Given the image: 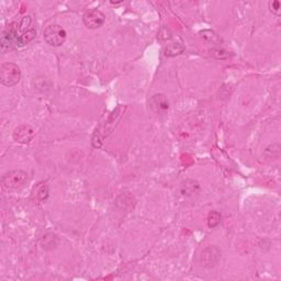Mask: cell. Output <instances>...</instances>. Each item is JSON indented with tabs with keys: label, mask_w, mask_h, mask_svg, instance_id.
Instances as JSON below:
<instances>
[{
	"label": "cell",
	"mask_w": 281,
	"mask_h": 281,
	"mask_svg": "<svg viewBox=\"0 0 281 281\" xmlns=\"http://www.w3.org/2000/svg\"><path fill=\"white\" fill-rule=\"evenodd\" d=\"M269 8H270V11H272L274 14L280 15V13H281V3H280V1H277V0L270 1L269 2Z\"/></svg>",
	"instance_id": "9a60e30c"
},
{
	"label": "cell",
	"mask_w": 281,
	"mask_h": 281,
	"mask_svg": "<svg viewBox=\"0 0 281 281\" xmlns=\"http://www.w3.org/2000/svg\"><path fill=\"white\" fill-rule=\"evenodd\" d=\"M82 20H84V23L88 29L95 30V29L100 28L101 25L105 23L106 15L103 14L100 10L92 9L84 14V18H82Z\"/></svg>",
	"instance_id": "5b68a950"
},
{
	"label": "cell",
	"mask_w": 281,
	"mask_h": 281,
	"mask_svg": "<svg viewBox=\"0 0 281 281\" xmlns=\"http://www.w3.org/2000/svg\"><path fill=\"white\" fill-rule=\"evenodd\" d=\"M200 191V185L197 180L187 179L181 184V194L187 197H194Z\"/></svg>",
	"instance_id": "30bf717a"
},
{
	"label": "cell",
	"mask_w": 281,
	"mask_h": 281,
	"mask_svg": "<svg viewBox=\"0 0 281 281\" xmlns=\"http://www.w3.org/2000/svg\"><path fill=\"white\" fill-rule=\"evenodd\" d=\"M15 31H17L18 39L21 46L28 44L36 35V31L32 24V18H31L30 15L22 18L21 21L15 27Z\"/></svg>",
	"instance_id": "7a4b0ae2"
},
{
	"label": "cell",
	"mask_w": 281,
	"mask_h": 281,
	"mask_svg": "<svg viewBox=\"0 0 281 281\" xmlns=\"http://www.w3.org/2000/svg\"><path fill=\"white\" fill-rule=\"evenodd\" d=\"M21 79V70L17 64L4 63L0 69V80L6 87H13Z\"/></svg>",
	"instance_id": "6da1fadb"
},
{
	"label": "cell",
	"mask_w": 281,
	"mask_h": 281,
	"mask_svg": "<svg viewBox=\"0 0 281 281\" xmlns=\"http://www.w3.org/2000/svg\"><path fill=\"white\" fill-rule=\"evenodd\" d=\"M33 196L38 201H45L49 198V186L46 183H40L33 188Z\"/></svg>",
	"instance_id": "8fae6325"
},
{
	"label": "cell",
	"mask_w": 281,
	"mask_h": 281,
	"mask_svg": "<svg viewBox=\"0 0 281 281\" xmlns=\"http://www.w3.org/2000/svg\"><path fill=\"white\" fill-rule=\"evenodd\" d=\"M221 257V253L214 246L207 247L201 254V265L206 268H212L218 263Z\"/></svg>",
	"instance_id": "8992f818"
},
{
	"label": "cell",
	"mask_w": 281,
	"mask_h": 281,
	"mask_svg": "<svg viewBox=\"0 0 281 281\" xmlns=\"http://www.w3.org/2000/svg\"><path fill=\"white\" fill-rule=\"evenodd\" d=\"M40 245L45 251H53L60 245V238L54 233H46L40 239Z\"/></svg>",
	"instance_id": "9c48e42d"
},
{
	"label": "cell",
	"mask_w": 281,
	"mask_h": 281,
	"mask_svg": "<svg viewBox=\"0 0 281 281\" xmlns=\"http://www.w3.org/2000/svg\"><path fill=\"white\" fill-rule=\"evenodd\" d=\"M222 215L221 213H218L217 211H212L209 216H208V226L210 228H214L221 223Z\"/></svg>",
	"instance_id": "5bb4252c"
},
{
	"label": "cell",
	"mask_w": 281,
	"mask_h": 281,
	"mask_svg": "<svg viewBox=\"0 0 281 281\" xmlns=\"http://www.w3.org/2000/svg\"><path fill=\"white\" fill-rule=\"evenodd\" d=\"M34 135H35V132L32 127L28 126V124H22V126H19L17 129L14 130L12 138L17 143L27 144L33 140Z\"/></svg>",
	"instance_id": "52a82bcc"
},
{
	"label": "cell",
	"mask_w": 281,
	"mask_h": 281,
	"mask_svg": "<svg viewBox=\"0 0 281 281\" xmlns=\"http://www.w3.org/2000/svg\"><path fill=\"white\" fill-rule=\"evenodd\" d=\"M148 105H149V108L157 114L166 112L169 108L167 98H166L165 95H162V93H158V95H155L150 98Z\"/></svg>",
	"instance_id": "ba28073f"
},
{
	"label": "cell",
	"mask_w": 281,
	"mask_h": 281,
	"mask_svg": "<svg viewBox=\"0 0 281 281\" xmlns=\"http://www.w3.org/2000/svg\"><path fill=\"white\" fill-rule=\"evenodd\" d=\"M200 34L206 42L209 44H217L221 41V39L218 38V35L212 30H204L201 31Z\"/></svg>",
	"instance_id": "4fadbf2b"
},
{
	"label": "cell",
	"mask_w": 281,
	"mask_h": 281,
	"mask_svg": "<svg viewBox=\"0 0 281 281\" xmlns=\"http://www.w3.org/2000/svg\"><path fill=\"white\" fill-rule=\"evenodd\" d=\"M44 40L51 46H61L65 43L67 33L64 28L59 24H52L46 27L43 32Z\"/></svg>",
	"instance_id": "3957f363"
},
{
	"label": "cell",
	"mask_w": 281,
	"mask_h": 281,
	"mask_svg": "<svg viewBox=\"0 0 281 281\" xmlns=\"http://www.w3.org/2000/svg\"><path fill=\"white\" fill-rule=\"evenodd\" d=\"M185 46L181 42H170L166 45L165 48V55L168 57H173L176 55H179L184 52Z\"/></svg>",
	"instance_id": "7c38bea8"
},
{
	"label": "cell",
	"mask_w": 281,
	"mask_h": 281,
	"mask_svg": "<svg viewBox=\"0 0 281 281\" xmlns=\"http://www.w3.org/2000/svg\"><path fill=\"white\" fill-rule=\"evenodd\" d=\"M29 175L23 170H12L2 177V186L7 189H19L25 185Z\"/></svg>",
	"instance_id": "277c9868"
}]
</instances>
